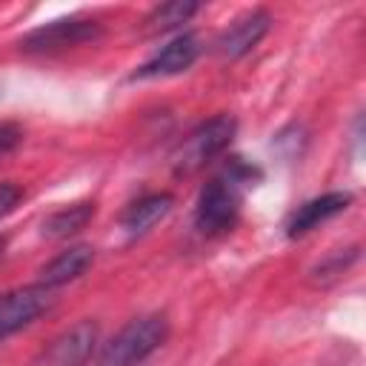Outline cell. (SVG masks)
<instances>
[{"label":"cell","mask_w":366,"mask_h":366,"mask_svg":"<svg viewBox=\"0 0 366 366\" xmlns=\"http://www.w3.org/2000/svg\"><path fill=\"white\" fill-rule=\"evenodd\" d=\"M3 252H6V237L0 234V257H3Z\"/></svg>","instance_id":"17"},{"label":"cell","mask_w":366,"mask_h":366,"mask_svg":"<svg viewBox=\"0 0 366 366\" xmlns=\"http://www.w3.org/2000/svg\"><path fill=\"white\" fill-rule=\"evenodd\" d=\"M97 323L94 320H80L60 332L37 357L34 366H86L89 357L94 355L97 346Z\"/></svg>","instance_id":"5"},{"label":"cell","mask_w":366,"mask_h":366,"mask_svg":"<svg viewBox=\"0 0 366 366\" xmlns=\"http://www.w3.org/2000/svg\"><path fill=\"white\" fill-rule=\"evenodd\" d=\"M100 23L89 20V17H60L51 20L46 26L31 29L23 40L20 49L29 54H51V51H63V49H74L83 43H92L100 37Z\"/></svg>","instance_id":"4"},{"label":"cell","mask_w":366,"mask_h":366,"mask_svg":"<svg viewBox=\"0 0 366 366\" xmlns=\"http://www.w3.org/2000/svg\"><path fill=\"white\" fill-rule=\"evenodd\" d=\"M23 200V189L11 180L0 183V217H6L9 212H14V206Z\"/></svg>","instance_id":"15"},{"label":"cell","mask_w":366,"mask_h":366,"mask_svg":"<svg viewBox=\"0 0 366 366\" xmlns=\"http://www.w3.org/2000/svg\"><path fill=\"white\" fill-rule=\"evenodd\" d=\"M49 306H51V289L40 283L0 295V340L34 323Z\"/></svg>","instance_id":"6"},{"label":"cell","mask_w":366,"mask_h":366,"mask_svg":"<svg viewBox=\"0 0 366 366\" xmlns=\"http://www.w3.org/2000/svg\"><path fill=\"white\" fill-rule=\"evenodd\" d=\"M92 217H94V203H89V200L63 206V209L51 212V214L43 220V237H51V240L71 237V234H77L80 229H86Z\"/></svg>","instance_id":"12"},{"label":"cell","mask_w":366,"mask_h":366,"mask_svg":"<svg viewBox=\"0 0 366 366\" xmlns=\"http://www.w3.org/2000/svg\"><path fill=\"white\" fill-rule=\"evenodd\" d=\"M92 263H94L92 246H69L40 269V286H46V289L66 286V283L77 280Z\"/></svg>","instance_id":"11"},{"label":"cell","mask_w":366,"mask_h":366,"mask_svg":"<svg viewBox=\"0 0 366 366\" xmlns=\"http://www.w3.org/2000/svg\"><path fill=\"white\" fill-rule=\"evenodd\" d=\"M260 180V169L243 157H229L223 172L203 183L194 206V226L206 237H217L234 229L243 206V192Z\"/></svg>","instance_id":"1"},{"label":"cell","mask_w":366,"mask_h":366,"mask_svg":"<svg viewBox=\"0 0 366 366\" xmlns=\"http://www.w3.org/2000/svg\"><path fill=\"white\" fill-rule=\"evenodd\" d=\"M169 337V320L163 315H143L129 320L117 335H112L100 355L97 366H137L154 355Z\"/></svg>","instance_id":"2"},{"label":"cell","mask_w":366,"mask_h":366,"mask_svg":"<svg viewBox=\"0 0 366 366\" xmlns=\"http://www.w3.org/2000/svg\"><path fill=\"white\" fill-rule=\"evenodd\" d=\"M197 54H200V40H197V34L183 31V34H177L172 43H166L152 60H146V63L134 71V80L180 74V71H186V69L197 60Z\"/></svg>","instance_id":"8"},{"label":"cell","mask_w":366,"mask_h":366,"mask_svg":"<svg viewBox=\"0 0 366 366\" xmlns=\"http://www.w3.org/2000/svg\"><path fill=\"white\" fill-rule=\"evenodd\" d=\"M172 203H174V197L169 192H154V194H146V197L134 200L120 217L123 232L129 237H143L146 232H152L172 212Z\"/></svg>","instance_id":"10"},{"label":"cell","mask_w":366,"mask_h":366,"mask_svg":"<svg viewBox=\"0 0 366 366\" xmlns=\"http://www.w3.org/2000/svg\"><path fill=\"white\" fill-rule=\"evenodd\" d=\"M269 29H272V14L266 9H252L220 31V37L214 40V51L223 60H237L249 54L269 34Z\"/></svg>","instance_id":"7"},{"label":"cell","mask_w":366,"mask_h":366,"mask_svg":"<svg viewBox=\"0 0 366 366\" xmlns=\"http://www.w3.org/2000/svg\"><path fill=\"white\" fill-rule=\"evenodd\" d=\"M20 129L14 126V123H0V154L3 152H9V149H14L17 143H20Z\"/></svg>","instance_id":"16"},{"label":"cell","mask_w":366,"mask_h":366,"mask_svg":"<svg viewBox=\"0 0 366 366\" xmlns=\"http://www.w3.org/2000/svg\"><path fill=\"white\" fill-rule=\"evenodd\" d=\"M349 203H352V194H349V192H326V194H320V197H312V200L300 203V206L289 214V220H286V234H289V237H303V234H309L312 229H317L320 223H326V220L337 217L340 212H346Z\"/></svg>","instance_id":"9"},{"label":"cell","mask_w":366,"mask_h":366,"mask_svg":"<svg viewBox=\"0 0 366 366\" xmlns=\"http://www.w3.org/2000/svg\"><path fill=\"white\" fill-rule=\"evenodd\" d=\"M197 3L189 0H172V3H160L157 9H152V14L143 20L146 23V34H166L172 29H180L183 23H189L197 14Z\"/></svg>","instance_id":"13"},{"label":"cell","mask_w":366,"mask_h":366,"mask_svg":"<svg viewBox=\"0 0 366 366\" xmlns=\"http://www.w3.org/2000/svg\"><path fill=\"white\" fill-rule=\"evenodd\" d=\"M237 132V120L232 114H217L206 123H200L197 129H192L172 152L169 163H172V172L177 177H186V174H194L197 169H203L206 163H212L217 154H223L232 143Z\"/></svg>","instance_id":"3"},{"label":"cell","mask_w":366,"mask_h":366,"mask_svg":"<svg viewBox=\"0 0 366 366\" xmlns=\"http://www.w3.org/2000/svg\"><path fill=\"white\" fill-rule=\"evenodd\" d=\"M357 254H360V249H357V246L343 249V252H335V254H329V257L317 266V272H323V274H343V272L357 260Z\"/></svg>","instance_id":"14"}]
</instances>
